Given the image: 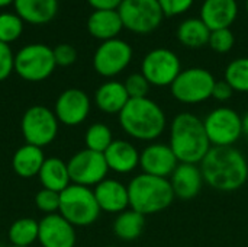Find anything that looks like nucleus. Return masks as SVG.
<instances>
[{
	"mask_svg": "<svg viewBox=\"0 0 248 247\" xmlns=\"http://www.w3.org/2000/svg\"><path fill=\"white\" fill-rule=\"evenodd\" d=\"M76 242V227L60 213L44 215L39 220L38 243L41 247H74Z\"/></svg>",
	"mask_w": 248,
	"mask_h": 247,
	"instance_id": "15",
	"label": "nucleus"
},
{
	"mask_svg": "<svg viewBox=\"0 0 248 247\" xmlns=\"http://www.w3.org/2000/svg\"><path fill=\"white\" fill-rule=\"evenodd\" d=\"M118 13L124 28L134 33L154 32L164 17L157 0H122Z\"/></svg>",
	"mask_w": 248,
	"mask_h": 247,
	"instance_id": "10",
	"label": "nucleus"
},
{
	"mask_svg": "<svg viewBox=\"0 0 248 247\" xmlns=\"http://www.w3.org/2000/svg\"><path fill=\"white\" fill-rule=\"evenodd\" d=\"M39 182L42 188L51 189L55 192H62L67 186L71 185L67 162L58 157H48L45 159L39 173Z\"/></svg>",
	"mask_w": 248,
	"mask_h": 247,
	"instance_id": "25",
	"label": "nucleus"
},
{
	"mask_svg": "<svg viewBox=\"0 0 248 247\" xmlns=\"http://www.w3.org/2000/svg\"><path fill=\"white\" fill-rule=\"evenodd\" d=\"M16 15L29 23L42 25L54 19L58 10V0H15Z\"/></svg>",
	"mask_w": 248,
	"mask_h": 247,
	"instance_id": "23",
	"label": "nucleus"
},
{
	"mask_svg": "<svg viewBox=\"0 0 248 247\" xmlns=\"http://www.w3.org/2000/svg\"><path fill=\"white\" fill-rule=\"evenodd\" d=\"M100 211L108 214H121L129 208L128 186L116 179L106 178L93 188Z\"/></svg>",
	"mask_w": 248,
	"mask_h": 247,
	"instance_id": "17",
	"label": "nucleus"
},
{
	"mask_svg": "<svg viewBox=\"0 0 248 247\" xmlns=\"http://www.w3.org/2000/svg\"><path fill=\"white\" fill-rule=\"evenodd\" d=\"M15 0H0V7H4V6H7V4H10V3H13Z\"/></svg>",
	"mask_w": 248,
	"mask_h": 247,
	"instance_id": "41",
	"label": "nucleus"
},
{
	"mask_svg": "<svg viewBox=\"0 0 248 247\" xmlns=\"http://www.w3.org/2000/svg\"><path fill=\"white\" fill-rule=\"evenodd\" d=\"M203 125L212 147H231L243 135V118L227 106L211 111L203 118Z\"/></svg>",
	"mask_w": 248,
	"mask_h": 247,
	"instance_id": "9",
	"label": "nucleus"
},
{
	"mask_svg": "<svg viewBox=\"0 0 248 247\" xmlns=\"http://www.w3.org/2000/svg\"><path fill=\"white\" fill-rule=\"evenodd\" d=\"M103 156L109 170L119 175L131 173L140 166V151L126 140H113Z\"/></svg>",
	"mask_w": 248,
	"mask_h": 247,
	"instance_id": "19",
	"label": "nucleus"
},
{
	"mask_svg": "<svg viewBox=\"0 0 248 247\" xmlns=\"http://www.w3.org/2000/svg\"><path fill=\"white\" fill-rule=\"evenodd\" d=\"M211 29L201 17H190L177 26V38L187 48H201L208 45Z\"/></svg>",
	"mask_w": 248,
	"mask_h": 247,
	"instance_id": "26",
	"label": "nucleus"
},
{
	"mask_svg": "<svg viewBox=\"0 0 248 247\" xmlns=\"http://www.w3.org/2000/svg\"><path fill=\"white\" fill-rule=\"evenodd\" d=\"M0 247H3V246H1V245H0Z\"/></svg>",
	"mask_w": 248,
	"mask_h": 247,
	"instance_id": "45",
	"label": "nucleus"
},
{
	"mask_svg": "<svg viewBox=\"0 0 248 247\" xmlns=\"http://www.w3.org/2000/svg\"><path fill=\"white\" fill-rule=\"evenodd\" d=\"M70 181L74 185L92 188L106 179L109 167L103 153L92 151L89 148L74 153L67 162Z\"/></svg>",
	"mask_w": 248,
	"mask_h": 247,
	"instance_id": "12",
	"label": "nucleus"
},
{
	"mask_svg": "<svg viewBox=\"0 0 248 247\" xmlns=\"http://www.w3.org/2000/svg\"><path fill=\"white\" fill-rule=\"evenodd\" d=\"M199 167L205 183L219 192L238 191L248 179L247 159L234 146L211 147Z\"/></svg>",
	"mask_w": 248,
	"mask_h": 247,
	"instance_id": "1",
	"label": "nucleus"
},
{
	"mask_svg": "<svg viewBox=\"0 0 248 247\" xmlns=\"http://www.w3.org/2000/svg\"><path fill=\"white\" fill-rule=\"evenodd\" d=\"M58 213L74 227H89L97 221L102 211L92 188L71 183L60 192Z\"/></svg>",
	"mask_w": 248,
	"mask_h": 247,
	"instance_id": "5",
	"label": "nucleus"
},
{
	"mask_svg": "<svg viewBox=\"0 0 248 247\" xmlns=\"http://www.w3.org/2000/svg\"><path fill=\"white\" fill-rule=\"evenodd\" d=\"M214 74L202 67H190L182 70L170 86L173 98L186 105L202 103L212 98L215 86Z\"/></svg>",
	"mask_w": 248,
	"mask_h": 247,
	"instance_id": "6",
	"label": "nucleus"
},
{
	"mask_svg": "<svg viewBox=\"0 0 248 247\" xmlns=\"http://www.w3.org/2000/svg\"><path fill=\"white\" fill-rule=\"evenodd\" d=\"M57 67L54 51L44 44H29L15 55V71L26 82H42Z\"/></svg>",
	"mask_w": 248,
	"mask_h": 247,
	"instance_id": "7",
	"label": "nucleus"
},
{
	"mask_svg": "<svg viewBox=\"0 0 248 247\" xmlns=\"http://www.w3.org/2000/svg\"><path fill=\"white\" fill-rule=\"evenodd\" d=\"M225 82L234 89V92H248V57L232 60L225 68Z\"/></svg>",
	"mask_w": 248,
	"mask_h": 247,
	"instance_id": "30",
	"label": "nucleus"
},
{
	"mask_svg": "<svg viewBox=\"0 0 248 247\" xmlns=\"http://www.w3.org/2000/svg\"><path fill=\"white\" fill-rule=\"evenodd\" d=\"M94 10H118L122 0H87Z\"/></svg>",
	"mask_w": 248,
	"mask_h": 247,
	"instance_id": "39",
	"label": "nucleus"
},
{
	"mask_svg": "<svg viewBox=\"0 0 248 247\" xmlns=\"http://www.w3.org/2000/svg\"><path fill=\"white\" fill-rule=\"evenodd\" d=\"M52 51H54V58H55L57 66L68 67L74 64L77 60V51L70 44H60L55 48H52Z\"/></svg>",
	"mask_w": 248,
	"mask_h": 247,
	"instance_id": "36",
	"label": "nucleus"
},
{
	"mask_svg": "<svg viewBox=\"0 0 248 247\" xmlns=\"http://www.w3.org/2000/svg\"><path fill=\"white\" fill-rule=\"evenodd\" d=\"M129 96L125 89V84L118 80H109L100 84L94 93V103L96 106L109 115L118 114L125 108L128 103Z\"/></svg>",
	"mask_w": 248,
	"mask_h": 247,
	"instance_id": "21",
	"label": "nucleus"
},
{
	"mask_svg": "<svg viewBox=\"0 0 248 247\" xmlns=\"http://www.w3.org/2000/svg\"><path fill=\"white\" fill-rule=\"evenodd\" d=\"M234 44H235V36H234V33H232V31L230 28L211 31L208 45L214 51H217L219 54H225V52L232 49Z\"/></svg>",
	"mask_w": 248,
	"mask_h": 247,
	"instance_id": "33",
	"label": "nucleus"
},
{
	"mask_svg": "<svg viewBox=\"0 0 248 247\" xmlns=\"http://www.w3.org/2000/svg\"><path fill=\"white\" fill-rule=\"evenodd\" d=\"M132 54V47L124 39L103 41L93 55V67L103 77H115L129 66Z\"/></svg>",
	"mask_w": 248,
	"mask_h": 247,
	"instance_id": "13",
	"label": "nucleus"
},
{
	"mask_svg": "<svg viewBox=\"0 0 248 247\" xmlns=\"http://www.w3.org/2000/svg\"><path fill=\"white\" fill-rule=\"evenodd\" d=\"M45 159L46 157L41 147L25 143L15 151L12 157V167L19 178L31 179L33 176H38Z\"/></svg>",
	"mask_w": 248,
	"mask_h": 247,
	"instance_id": "22",
	"label": "nucleus"
},
{
	"mask_svg": "<svg viewBox=\"0 0 248 247\" xmlns=\"http://www.w3.org/2000/svg\"><path fill=\"white\" fill-rule=\"evenodd\" d=\"M241 118H243V135L248 140V112Z\"/></svg>",
	"mask_w": 248,
	"mask_h": 247,
	"instance_id": "40",
	"label": "nucleus"
},
{
	"mask_svg": "<svg viewBox=\"0 0 248 247\" xmlns=\"http://www.w3.org/2000/svg\"><path fill=\"white\" fill-rule=\"evenodd\" d=\"M129 208L145 215L166 211L174 201V194L169 179L151 176L147 173L137 175L128 183Z\"/></svg>",
	"mask_w": 248,
	"mask_h": 247,
	"instance_id": "4",
	"label": "nucleus"
},
{
	"mask_svg": "<svg viewBox=\"0 0 248 247\" xmlns=\"http://www.w3.org/2000/svg\"><path fill=\"white\" fill-rule=\"evenodd\" d=\"M237 15V0H205L201 7V19L211 31L230 28Z\"/></svg>",
	"mask_w": 248,
	"mask_h": 247,
	"instance_id": "20",
	"label": "nucleus"
},
{
	"mask_svg": "<svg viewBox=\"0 0 248 247\" xmlns=\"http://www.w3.org/2000/svg\"><path fill=\"white\" fill-rule=\"evenodd\" d=\"M164 16H177L187 12L195 0H157Z\"/></svg>",
	"mask_w": 248,
	"mask_h": 247,
	"instance_id": "37",
	"label": "nucleus"
},
{
	"mask_svg": "<svg viewBox=\"0 0 248 247\" xmlns=\"http://www.w3.org/2000/svg\"><path fill=\"white\" fill-rule=\"evenodd\" d=\"M145 227V217L134 210H126L116 215L113 221V233L124 242L137 240Z\"/></svg>",
	"mask_w": 248,
	"mask_h": 247,
	"instance_id": "27",
	"label": "nucleus"
},
{
	"mask_svg": "<svg viewBox=\"0 0 248 247\" xmlns=\"http://www.w3.org/2000/svg\"><path fill=\"white\" fill-rule=\"evenodd\" d=\"M125 89L128 92L129 99H140V98H147L150 92V83L148 80L142 76V73H132L126 77L125 80Z\"/></svg>",
	"mask_w": 248,
	"mask_h": 247,
	"instance_id": "34",
	"label": "nucleus"
},
{
	"mask_svg": "<svg viewBox=\"0 0 248 247\" xmlns=\"http://www.w3.org/2000/svg\"><path fill=\"white\" fill-rule=\"evenodd\" d=\"M113 141V135L110 128L103 124V122H96L92 124L86 134H84V144L86 148L92 150V151H97V153H105L108 150V147L112 144Z\"/></svg>",
	"mask_w": 248,
	"mask_h": 247,
	"instance_id": "29",
	"label": "nucleus"
},
{
	"mask_svg": "<svg viewBox=\"0 0 248 247\" xmlns=\"http://www.w3.org/2000/svg\"><path fill=\"white\" fill-rule=\"evenodd\" d=\"M105 247H115V246H105Z\"/></svg>",
	"mask_w": 248,
	"mask_h": 247,
	"instance_id": "44",
	"label": "nucleus"
},
{
	"mask_svg": "<svg viewBox=\"0 0 248 247\" xmlns=\"http://www.w3.org/2000/svg\"><path fill=\"white\" fill-rule=\"evenodd\" d=\"M169 146L179 163L189 165H201L212 147L205 131L203 119L190 112H182L173 118Z\"/></svg>",
	"mask_w": 248,
	"mask_h": 247,
	"instance_id": "2",
	"label": "nucleus"
},
{
	"mask_svg": "<svg viewBox=\"0 0 248 247\" xmlns=\"http://www.w3.org/2000/svg\"><path fill=\"white\" fill-rule=\"evenodd\" d=\"M58 125L60 122L54 111L42 105L28 108L20 121V130L26 144L41 148L49 146L57 138Z\"/></svg>",
	"mask_w": 248,
	"mask_h": 247,
	"instance_id": "8",
	"label": "nucleus"
},
{
	"mask_svg": "<svg viewBox=\"0 0 248 247\" xmlns=\"http://www.w3.org/2000/svg\"><path fill=\"white\" fill-rule=\"evenodd\" d=\"M35 205L45 215L57 214L60 210V192L42 188L35 195Z\"/></svg>",
	"mask_w": 248,
	"mask_h": 247,
	"instance_id": "32",
	"label": "nucleus"
},
{
	"mask_svg": "<svg viewBox=\"0 0 248 247\" xmlns=\"http://www.w3.org/2000/svg\"><path fill=\"white\" fill-rule=\"evenodd\" d=\"M182 71V63L176 52L167 48H154L144 57L141 73L151 86L167 87Z\"/></svg>",
	"mask_w": 248,
	"mask_h": 247,
	"instance_id": "11",
	"label": "nucleus"
},
{
	"mask_svg": "<svg viewBox=\"0 0 248 247\" xmlns=\"http://www.w3.org/2000/svg\"><path fill=\"white\" fill-rule=\"evenodd\" d=\"M92 102L86 92L80 89H67L55 100L54 114L58 122L67 127L83 124L90 114Z\"/></svg>",
	"mask_w": 248,
	"mask_h": 247,
	"instance_id": "14",
	"label": "nucleus"
},
{
	"mask_svg": "<svg viewBox=\"0 0 248 247\" xmlns=\"http://www.w3.org/2000/svg\"><path fill=\"white\" fill-rule=\"evenodd\" d=\"M122 28L124 23L118 10H94L87 19L89 32L102 41L116 38Z\"/></svg>",
	"mask_w": 248,
	"mask_h": 247,
	"instance_id": "24",
	"label": "nucleus"
},
{
	"mask_svg": "<svg viewBox=\"0 0 248 247\" xmlns=\"http://www.w3.org/2000/svg\"><path fill=\"white\" fill-rule=\"evenodd\" d=\"M177 166L179 160L169 144L151 143L140 151V167L142 173L169 179Z\"/></svg>",
	"mask_w": 248,
	"mask_h": 247,
	"instance_id": "16",
	"label": "nucleus"
},
{
	"mask_svg": "<svg viewBox=\"0 0 248 247\" xmlns=\"http://www.w3.org/2000/svg\"><path fill=\"white\" fill-rule=\"evenodd\" d=\"M15 70V55L9 44L0 41V82L6 80Z\"/></svg>",
	"mask_w": 248,
	"mask_h": 247,
	"instance_id": "35",
	"label": "nucleus"
},
{
	"mask_svg": "<svg viewBox=\"0 0 248 247\" xmlns=\"http://www.w3.org/2000/svg\"><path fill=\"white\" fill-rule=\"evenodd\" d=\"M119 125L126 135L138 141L157 140L167 127L163 108L153 99H129L119 112Z\"/></svg>",
	"mask_w": 248,
	"mask_h": 247,
	"instance_id": "3",
	"label": "nucleus"
},
{
	"mask_svg": "<svg viewBox=\"0 0 248 247\" xmlns=\"http://www.w3.org/2000/svg\"><path fill=\"white\" fill-rule=\"evenodd\" d=\"M38 233L39 221L31 217H22L10 224L7 237L12 246L32 247L35 242H38Z\"/></svg>",
	"mask_w": 248,
	"mask_h": 247,
	"instance_id": "28",
	"label": "nucleus"
},
{
	"mask_svg": "<svg viewBox=\"0 0 248 247\" xmlns=\"http://www.w3.org/2000/svg\"><path fill=\"white\" fill-rule=\"evenodd\" d=\"M169 181L174 197L182 201H190L196 198L205 183L201 167L198 165L189 163H179Z\"/></svg>",
	"mask_w": 248,
	"mask_h": 247,
	"instance_id": "18",
	"label": "nucleus"
},
{
	"mask_svg": "<svg viewBox=\"0 0 248 247\" xmlns=\"http://www.w3.org/2000/svg\"><path fill=\"white\" fill-rule=\"evenodd\" d=\"M9 247H20V246H12V245H10V246H9Z\"/></svg>",
	"mask_w": 248,
	"mask_h": 247,
	"instance_id": "43",
	"label": "nucleus"
},
{
	"mask_svg": "<svg viewBox=\"0 0 248 247\" xmlns=\"http://www.w3.org/2000/svg\"><path fill=\"white\" fill-rule=\"evenodd\" d=\"M234 89L225 82V80H217L214 90H212V98L217 99L218 102H227L232 98Z\"/></svg>",
	"mask_w": 248,
	"mask_h": 247,
	"instance_id": "38",
	"label": "nucleus"
},
{
	"mask_svg": "<svg viewBox=\"0 0 248 247\" xmlns=\"http://www.w3.org/2000/svg\"><path fill=\"white\" fill-rule=\"evenodd\" d=\"M246 7H247V12H248V0L246 1Z\"/></svg>",
	"mask_w": 248,
	"mask_h": 247,
	"instance_id": "42",
	"label": "nucleus"
},
{
	"mask_svg": "<svg viewBox=\"0 0 248 247\" xmlns=\"http://www.w3.org/2000/svg\"><path fill=\"white\" fill-rule=\"evenodd\" d=\"M23 31V20L15 13H0V41L4 44L16 41Z\"/></svg>",
	"mask_w": 248,
	"mask_h": 247,
	"instance_id": "31",
	"label": "nucleus"
}]
</instances>
